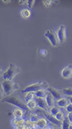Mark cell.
I'll return each instance as SVG.
<instances>
[{"instance_id": "obj_1", "label": "cell", "mask_w": 72, "mask_h": 129, "mask_svg": "<svg viewBox=\"0 0 72 129\" xmlns=\"http://www.w3.org/2000/svg\"><path fill=\"white\" fill-rule=\"evenodd\" d=\"M1 102H6V103H8V104L15 105L16 107H17L18 108L24 110V111H28L29 109H30L27 107V104H24L18 97L11 96V95L4 97L1 99Z\"/></svg>"}, {"instance_id": "obj_2", "label": "cell", "mask_w": 72, "mask_h": 129, "mask_svg": "<svg viewBox=\"0 0 72 129\" xmlns=\"http://www.w3.org/2000/svg\"><path fill=\"white\" fill-rule=\"evenodd\" d=\"M2 87L6 96H10L13 93L19 89V84L13 80H4L2 82Z\"/></svg>"}, {"instance_id": "obj_3", "label": "cell", "mask_w": 72, "mask_h": 129, "mask_svg": "<svg viewBox=\"0 0 72 129\" xmlns=\"http://www.w3.org/2000/svg\"><path fill=\"white\" fill-rule=\"evenodd\" d=\"M20 72V69L17 66L15 65V63L11 62L9 64V67L6 71L3 73L2 78L4 80H12Z\"/></svg>"}, {"instance_id": "obj_4", "label": "cell", "mask_w": 72, "mask_h": 129, "mask_svg": "<svg viewBox=\"0 0 72 129\" xmlns=\"http://www.w3.org/2000/svg\"><path fill=\"white\" fill-rule=\"evenodd\" d=\"M48 87V83L47 82H39L30 84L22 90V93H29V92H36L41 89H45Z\"/></svg>"}, {"instance_id": "obj_5", "label": "cell", "mask_w": 72, "mask_h": 129, "mask_svg": "<svg viewBox=\"0 0 72 129\" xmlns=\"http://www.w3.org/2000/svg\"><path fill=\"white\" fill-rule=\"evenodd\" d=\"M44 35L49 40L53 47H57L59 45V41L58 39L56 33L54 32L52 30H47Z\"/></svg>"}, {"instance_id": "obj_6", "label": "cell", "mask_w": 72, "mask_h": 129, "mask_svg": "<svg viewBox=\"0 0 72 129\" xmlns=\"http://www.w3.org/2000/svg\"><path fill=\"white\" fill-rule=\"evenodd\" d=\"M41 115H43L45 117V118H46L49 122H51L52 124H53L54 125H55V126H56L58 127H60L62 126V122L58 120V119L56 118V117L52 115V114H50V113H49L47 111L43 110L42 112V113H41Z\"/></svg>"}, {"instance_id": "obj_7", "label": "cell", "mask_w": 72, "mask_h": 129, "mask_svg": "<svg viewBox=\"0 0 72 129\" xmlns=\"http://www.w3.org/2000/svg\"><path fill=\"white\" fill-rule=\"evenodd\" d=\"M58 39L59 42L61 43H64L67 39V36H66V26L65 25H61L58 29L56 32Z\"/></svg>"}, {"instance_id": "obj_8", "label": "cell", "mask_w": 72, "mask_h": 129, "mask_svg": "<svg viewBox=\"0 0 72 129\" xmlns=\"http://www.w3.org/2000/svg\"><path fill=\"white\" fill-rule=\"evenodd\" d=\"M61 76L63 78L69 79L72 78V64L65 67L61 72Z\"/></svg>"}, {"instance_id": "obj_9", "label": "cell", "mask_w": 72, "mask_h": 129, "mask_svg": "<svg viewBox=\"0 0 72 129\" xmlns=\"http://www.w3.org/2000/svg\"><path fill=\"white\" fill-rule=\"evenodd\" d=\"M47 90L48 91L52 93V95H53V97L54 98L55 100H58L61 99L62 98V92L59 91V90L56 89H55V88H53V87H48L47 88Z\"/></svg>"}, {"instance_id": "obj_10", "label": "cell", "mask_w": 72, "mask_h": 129, "mask_svg": "<svg viewBox=\"0 0 72 129\" xmlns=\"http://www.w3.org/2000/svg\"><path fill=\"white\" fill-rule=\"evenodd\" d=\"M35 101L37 102V107H39L42 109H44L45 111H47V108H48V105L46 102V100L45 98H37L36 97L34 98Z\"/></svg>"}, {"instance_id": "obj_11", "label": "cell", "mask_w": 72, "mask_h": 129, "mask_svg": "<svg viewBox=\"0 0 72 129\" xmlns=\"http://www.w3.org/2000/svg\"><path fill=\"white\" fill-rule=\"evenodd\" d=\"M25 121L24 119L21 118H15L13 121V126L16 128L19 129H22L23 126H24L25 124Z\"/></svg>"}, {"instance_id": "obj_12", "label": "cell", "mask_w": 72, "mask_h": 129, "mask_svg": "<svg viewBox=\"0 0 72 129\" xmlns=\"http://www.w3.org/2000/svg\"><path fill=\"white\" fill-rule=\"evenodd\" d=\"M45 100H46V102L49 107H52L54 106V98L53 97L51 93L48 91L47 95L45 97Z\"/></svg>"}, {"instance_id": "obj_13", "label": "cell", "mask_w": 72, "mask_h": 129, "mask_svg": "<svg viewBox=\"0 0 72 129\" xmlns=\"http://www.w3.org/2000/svg\"><path fill=\"white\" fill-rule=\"evenodd\" d=\"M70 104V101L69 100L68 98H61V99L58 100L56 102L58 107H61V108H64L66 107L68 104Z\"/></svg>"}, {"instance_id": "obj_14", "label": "cell", "mask_w": 72, "mask_h": 129, "mask_svg": "<svg viewBox=\"0 0 72 129\" xmlns=\"http://www.w3.org/2000/svg\"><path fill=\"white\" fill-rule=\"evenodd\" d=\"M37 128L39 129H45V128L47 126V120L44 118H41L39 119V120L38 121L37 123Z\"/></svg>"}, {"instance_id": "obj_15", "label": "cell", "mask_w": 72, "mask_h": 129, "mask_svg": "<svg viewBox=\"0 0 72 129\" xmlns=\"http://www.w3.org/2000/svg\"><path fill=\"white\" fill-rule=\"evenodd\" d=\"M23 115H24V110L19 108L15 109L13 111V115L15 116V118H21Z\"/></svg>"}, {"instance_id": "obj_16", "label": "cell", "mask_w": 72, "mask_h": 129, "mask_svg": "<svg viewBox=\"0 0 72 129\" xmlns=\"http://www.w3.org/2000/svg\"><path fill=\"white\" fill-rule=\"evenodd\" d=\"M34 93L35 96L37 97V98H45L46 95H47L48 91L45 89H41L37 91L34 92Z\"/></svg>"}, {"instance_id": "obj_17", "label": "cell", "mask_w": 72, "mask_h": 129, "mask_svg": "<svg viewBox=\"0 0 72 129\" xmlns=\"http://www.w3.org/2000/svg\"><path fill=\"white\" fill-rule=\"evenodd\" d=\"M35 98H36V96H35L34 92H29V93H27V94L25 95V100L27 102H28L34 99Z\"/></svg>"}, {"instance_id": "obj_18", "label": "cell", "mask_w": 72, "mask_h": 129, "mask_svg": "<svg viewBox=\"0 0 72 129\" xmlns=\"http://www.w3.org/2000/svg\"><path fill=\"white\" fill-rule=\"evenodd\" d=\"M71 124L69 122V119L67 117H65L64 119L62 120V129H69V128L70 124Z\"/></svg>"}, {"instance_id": "obj_19", "label": "cell", "mask_w": 72, "mask_h": 129, "mask_svg": "<svg viewBox=\"0 0 72 129\" xmlns=\"http://www.w3.org/2000/svg\"><path fill=\"white\" fill-rule=\"evenodd\" d=\"M61 109H60L59 107L54 106V107H51V109H50V114H52L54 116H56V115L58 113H59Z\"/></svg>"}, {"instance_id": "obj_20", "label": "cell", "mask_w": 72, "mask_h": 129, "mask_svg": "<svg viewBox=\"0 0 72 129\" xmlns=\"http://www.w3.org/2000/svg\"><path fill=\"white\" fill-rule=\"evenodd\" d=\"M27 106L30 109H35L37 108V102L35 101V100L34 99L30 101V102H27Z\"/></svg>"}, {"instance_id": "obj_21", "label": "cell", "mask_w": 72, "mask_h": 129, "mask_svg": "<svg viewBox=\"0 0 72 129\" xmlns=\"http://www.w3.org/2000/svg\"><path fill=\"white\" fill-rule=\"evenodd\" d=\"M62 93L65 95L68 96H72V88L71 87H68V88H64L62 89Z\"/></svg>"}, {"instance_id": "obj_22", "label": "cell", "mask_w": 72, "mask_h": 129, "mask_svg": "<svg viewBox=\"0 0 72 129\" xmlns=\"http://www.w3.org/2000/svg\"><path fill=\"white\" fill-rule=\"evenodd\" d=\"M30 121L32 122V123H37V122L39 120V116L38 115H34V114H30Z\"/></svg>"}, {"instance_id": "obj_23", "label": "cell", "mask_w": 72, "mask_h": 129, "mask_svg": "<svg viewBox=\"0 0 72 129\" xmlns=\"http://www.w3.org/2000/svg\"><path fill=\"white\" fill-rule=\"evenodd\" d=\"M21 15H22L23 17L24 18H28L31 15V13H30V11L29 10H27V9H24V10H23L21 11Z\"/></svg>"}, {"instance_id": "obj_24", "label": "cell", "mask_w": 72, "mask_h": 129, "mask_svg": "<svg viewBox=\"0 0 72 129\" xmlns=\"http://www.w3.org/2000/svg\"><path fill=\"white\" fill-rule=\"evenodd\" d=\"M56 118L58 119V120H59V121H61V122H62V120L64 119V114H63V112L62 111H60L59 112V113H58L56 115Z\"/></svg>"}, {"instance_id": "obj_25", "label": "cell", "mask_w": 72, "mask_h": 129, "mask_svg": "<svg viewBox=\"0 0 72 129\" xmlns=\"http://www.w3.org/2000/svg\"><path fill=\"white\" fill-rule=\"evenodd\" d=\"M38 52H39V54L40 55H41L42 56H45L48 53V51L47 50H45V49H40Z\"/></svg>"}, {"instance_id": "obj_26", "label": "cell", "mask_w": 72, "mask_h": 129, "mask_svg": "<svg viewBox=\"0 0 72 129\" xmlns=\"http://www.w3.org/2000/svg\"><path fill=\"white\" fill-rule=\"evenodd\" d=\"M43 3L46 7L49 8L52 6V1H50V0H45V1H43Z\"/></svg>"}, {"instance_id": "obj_27", "label": "cell", "mask_w": 72, "mask_h": 129, "mask_svg": "<svg viewBox=\"0 0 72 129\" xmlns=\"http://www.w3.org/2000/svg\"><path fill=\"white\" fill-rule=\"evenodd\" d=\"M34 2H35L34 0H28V1L27 2V4L28 8H32L33 6H34Z\"/></svg>"}, {"instance_id": "obj_28", "label": "cell", "mask_w": 72, "mask_h": 129, "mask_svg": "<svg viewBox=\"0 0 72 129\" xmlns=\"http://www.w3.org/2000/svg\"><path fill=\"white\" fill-rule=\"evenodd\" d=\"M66 108V110H67V112L69 113H72V104L70 103L69 104H68L67 107H65Z\"/></svg>"}, {"instance_id": "obj_29", "label": "cell", "mask_w": 72, "mask_h": 129, "mask_svg": "<svg viewBox=\"0 0 72 129\" xmlns=\"http://www.w3.org/2000/svg\"><path fill=\"white\" fill-rule=\"evenodd\" d=\"M67 118L69 119V122L72 123V113H69L67 115Z\"/></svg>"}, {"instance_id": "obj_30", "label": "cell", "mask_w": 72, "mask_h": 129, "mask_svg": "<svg viewBox=\"0 0 72 129\" xmlns=\"http://www.w3.org/2000/svg\"><path fill=\"white\" fill-rule=\"evenodd\" d=\"M27 1H25V0H20V1H19V3L20 5H23L25 3H27Z\"/></svg>"}, {"instance_id": "obj_31", "label": "cell", "mask_w": 72, "mask_h": 129, "mask_svg": "<svg viewBox=\"0 0 72 129\" xmlns=\"http://www.w3.org/2000/svg\"><path fill=\"white\" fill-rule=\"evenodd\" d=\"M22 129H30V128H29V127H27L25 124H24V126H23Z\"/></svg>"}, {"instance_id": "obj_32", "label": "cell", "mask_w": 72, "mask_h": 129, "mask_svg": "<svg viewBox=\"0 0 72 129\" xmlns=\"http://www.w3.org/2000/svg\"><path fill=\"white\" fill-rule=\"evenodd\" d=\"M68 99H69V100L70 101V102H71V103L72 104V96H69Z\"/></svg>"}, {"instance_id": "obj_33", "label": "cell", "mask_w": 72, "mask_h": 129, "mask_svg": "<svg viewBox=\"0 0 72 129\" xmlns=\"http://www.w3.org/2000/svg\"><path fill=\"white\" fill-rule=\"evenodd\" d=\"M3 2H6V3L11 2V1H10V0H3Z\"/></svg>"}, {"instance_id": "obj_34", "label": "cell", "mask_w": 72, "mask_h": 129, "mask_svg": "<svg viewBox=\"0 0 72 129\" xmlns=\"http://www.w3.org/2000/svg\"><path fill=\"white\" fill-rule=\"evenodd\" d=\"M69 129H72V124H70L69 128Z\"/></svg>"}, {"instance_id": "obj_35", "label": "cell", "mask_w": 72, "mask_h": 129, "mask_svg": "<svg viewBox=\"0 0 72 129\" xmlns=\"http://www.w3.org/2000/svg\"><path fill=\"white\" fill-rule=\"evenodd\" d=\"M15 129H19V128H15Z\"/></svg>"}]
</instances>
